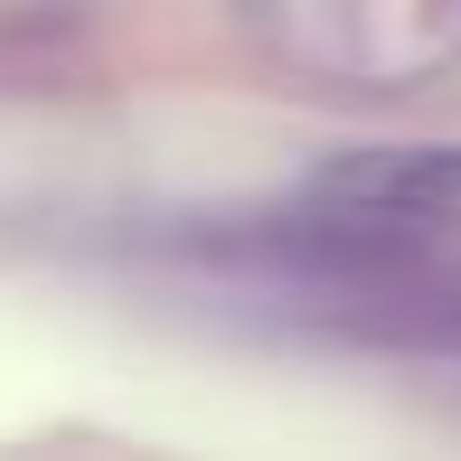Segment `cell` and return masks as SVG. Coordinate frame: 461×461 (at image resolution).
<instances>
[{
    "label": "cell",
    "mask_w": 461,
    "mask_h": 461,
    "mask_svg": "<svg viewBox=\"0 0 461 461\" xmlns=\"http://www.w3.org/2000/svg\"><path fill=\"white\" fill-rule=\"evenodd\" d=\"M311 217H330V226H433V217H461V141H405V151L321 160Z\"/></svg>",
    "instance_id": "6da1fadb"
}]
</instances>
